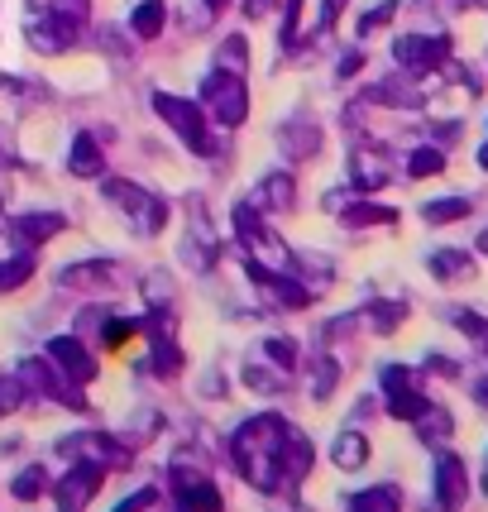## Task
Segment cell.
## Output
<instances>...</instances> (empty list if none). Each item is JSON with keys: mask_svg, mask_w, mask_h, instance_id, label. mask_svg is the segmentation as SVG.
I'll list each match as a JSON object with an SVG mask.
<instances>
[{"mask_svg": "<svg viewBox=\"0 0 488 512\" xmlns=\"http://www.w3.org/2000/svg\"><path fill=\"white\" fill-rule=\"evenodd\" d=\"M283 436H288V422L283 417H249V422L230 436V460L240 469L244 479L254 484L259 493H278L283 489Z\"/></svg>", "mask_w": 488, "mask_h": 512, "instance_id": "cell-1", "label": "cell"}, {"mask_svg": "<svg viewBox=\"0 0 488 512\" xmlns=\"http://www.w3.org/2000/svg\"><path fill=\"white\" fill-rule=\"evenodd\" d=\"M154 111L163 125H173L178 139L192 149L197 158H216L221 154V144H216V134H211V115L201 111V101H182V96H168V91H154Z\"/></svg>", "mask_w": 488, "mask_h": 512, "instance_id": "cell-2", "label": "cell"}, {"mask_svg": "<svg viewBox=\"0 0 488 512\" xmlns=\"http://www.w3.org/2000/svg\"><path fill=\"white\" fill-rule=\"evenodd\" d=\"M197 101H201V111L211 115L216 125H225V130L244 125V115H249V91H244V77L240 72H230V67H216V72L201 82Z\"/></svg>", "mask_w": 488, "mask_h": 512, "instance_id": "cell-3", "label": "cell"}, {"mask_svg": "<svg viewBox=\"0 0 488 512\" xmlns=\"http://www.w3.org/2000/svg\"><path fill=\"white\" fill-rule=\"evenodd\" d=\"M235 235H240V245L249 249V259L264 268H283V273H297V259H292V249L259 221V211L254 206H235Z\"/></svg>", "mask_w": 488, "mask_h": 512, "instance_id": "cell-4", "label": "cell"}, {"mask_svg": "<svg viewBox=\"0 0 488 512\" xmlns=\"http://www.w3.org/2000/svg\"><path fill=\"white\" fill-rule=\"evenodd\" d=\"M106 197L130 216V225L139 235H158L163 225H168V201L154 197L149 187H139V182H125V178H111L106 182Z\"/></svg>", "mask_w": 488, "mask_h": 512, "instance_id": "cell-5", "label": "cell"}, {"mask_svg": "<svg viewBox=\"0 0 488 512\" xmlns=\"http://www.w3.org/2000/svg\"><path fill=\"white\" fill-rule=\"evenodd\" d=\"M20 383H24V393H39V398H53V402H63V407H87V398H82V383H72L53 364V359H24L20 364Z\"/></svg>", "mask_w": 488, "mask_h": 512, "instance_id": "cell-6", "label": "cell"}, {"mask_svg": "<svg viewBox=\"0 0 488 512\" xmlns=\"http://www.w3.org/2000/svg\"><path fill=\"white\" fill-rule=\"evenodd\" d=\"M393 58L402 63V72L431 77V72H445V63H450V39L445 34H402L393 44Z\"/></svg>", "mask_w": 488, "mask_h": 512, "instance_id": "cell-7", "label": "cell"}, {"mask_svg": "<svg viewBox=\"0 0 488 512\" xmlns=\"http://www.w3.org/2000/svg\"><path fill=\"white\" fill-rule=\"evenodd\" d=\"M383 402H388V412L402 417V422H417L426 412L422 383H417L412 369H402V364H388V369H383Z\"/></svg>", "mask_w": 488, "mask_h": 512, "instance_id": "cell-8", "label": "cell"}, {"mask_svg": "<svg viewBox=\"0 0 488 512\" xmlns=\"http://www.w3.org/2000/svg\"><path fill=\"white\" fill-rule=\"evenodd\" d=\"M101 479H106V469H101V465H91V460H77V465H72L63 479L53 484L58 512H82V508L91 503V493L101 489Z\"/></svg>", "mask_w": 488, "mask_h": 512, "instance_id": "cell-9", "label": "cell"}, {"mask_svg": "<svg viewBox=\"0 0 488 512\" xmlns=\"http://www.w3.org/2000/svg\"><path fill=\"white\" fill-rule=\"evenodd\" d=\"M173 498H178V512H221V493L211 479H201L197 469L173 465Z\"/></svg>", "mask_w": 488, "mask_h": 512, "instance_id": "cell-10", "label": "cell"}, {"mask_svg": "<svg viewBox=\"0 0 488 512\" xmlns=\"http://www.w3.org/2000/svg\"><path fill=\"white\" fill-rule=\"evenodd\" d=\"M48 359H53L72 383L96 379V359H91V350L77 340V335H53V340H48Z\"/></svg>", "mask_w": 488, "mask_h": 512, "instance_id": "cell-11", "label": "cell"}, {"mask_svg": "<svg viewBox=\"0 0 488 512\" xmlns=\"http://www.w3.org/2000/svg\"><path fill=\"white\" fill-rule=\"evenodd\" d=\"M469 498V474L460 455H441L436 460V508L441 512H460Z\"/></svg>", "mask_w": 488, "mask_h": 512, "instance_id": "cell-12", "label": "cell"}, {"mask_svg": "<svg viewBox=\"0 0 488 512\" xmlns=\"http://www.w3.org/2000/svg\"><path fill=\"white\" fill-rule=\"evenodd\" d=\"M63 450H77V460H91V465H101L106 474L130 465V450L120 446L115 436H72Z\"/></svg>", "mask_w": 488, "mask_h": 512, "instance_id": "cell-13", "label": "cell"}, {"mask_svg": "<svg viewBox=\"0 0 488 512\" xmlns=\"http://www.w3.org/2000/svg\"><path fill=\"white\" fill-rule=\"evenodd\" d=\"M283 489H297L302 479L311 474V441L302 436V431H292L288 426V436H283Z\"/></svg>", "mask_w": 488, "mask_h": 512, "instance_id": "cell-14", "label": "cell"}, {"mask_svg": "<svg viewBox=\"0 0 488 512\" xmlns=\"http://www.w3.org/2000/svg\"><path fill=\"white\" fill-rule=\"evenodd\" d=\"M63 216L58 211H44V216H20V221L10 225V235L20 240L24 249H39V245H48L53 235H63Z\"/></svg>", "mask_w": 488, "mask_h": 512, "instance_id": "cell-15", "label": "cell"}, {"mask_svg": "<svg viewBox=\"0 0 488 512\" xmlns=\"http://www.w3.org/2000/svg\"><path fill=\"white\" fill-rule=\"evenodd\" d=\"M278 149L288 158H311L316 149H321V130L311 125L307 115H297V120H288L283 130H278Z\"/></svg>", "mask_w": 488, "mask_h": 512, "instance_id": "cell-16", "label": "cell"}, {"mask_svg": "<svg viewBox=\"0 0 488 512\" xmlns=\"http://www.w3.org/2000/svg\"><path fill=\"white\" fill-rule=\"evenodd\" d=\"M350 182H355L359 192H374L388 182V158L378 154V149H355L350 154Z\"/></svg>", "mask_w": 488, "mask_h": 512, "instance_id": "cell-17", "label": "cell"}, {"mask_svg": "<svg viewBox=\"0 0 488 512\" xmlns=\"http://www.w3.org/2000/svg\"><path fill=\"white\" fill-rule=\"evenodd\" d=\"M67 168H72L77 178H101V173H106V154L96 149L91 134H77V144H72V154H67Z\"/></svg>", "mask_w": 488, "mask_h": 512, "instance_id": "cell-18", "label": "cell"}, {"mask_svg": "<svg viewBox=\"0 0 488 512\" xmlns=\"http://www.w3.org/2000/svg\"><path fill=\"white\" fill-rule=\"evenodd\" d=\"M259 201H264L268 211H292V206H297V182H292L288 173H268V178L259 182Z\"/></svg>", "mask_w": 488, "mask_h": 512, "instance_id": "cell-19", "label": "cell"}, {"mask_svg": "<svg viewBox=\"0 0 488 512\" xmlns=\"http://www.w3.org/2000/svg\"><path fill=\"white\" fill-rule=\"evenodd\" d=\"M431 273L441 283H465V278H474V264H469L465 249H441V254H431Z\"/></svg>", "mask_w": 488, "mask_h": 512, "instance_id": "cell-20", "label": "cell"}, {"mask_svg": "<svg viewBox=\"0 0 488 512\" xmlns=\"http://www.w3.org/2000/svg\"><path fill=\"white\" fill-rule=\"evenodd\" d=\"M345 512H402V493L388 489V484H378V489L355 493V498L345 503Z\"/></svg>", "mask_w": 488, "mask_h": 512, "instance_id": "cell-21", "label": "cell"}, {"mask_svg": "<svg viewBox=\"0 0 488 512\" xmlns=\"http://www.w3.org/2000/svg\"><path fill=\"white\" fill-rule=\"evenodd\" d=\"M163 20H168L163 0H139V5H134V15H130L134 39H158V34H163Z\"/></svg>", "mask_w": 488, "mask_h": 512, "instance_id": "cell-22", "label": "cell"}, {"mask_svg": "<svg viewBox=\"0 0 488 512\" xmlns=\"http://www.w3.org/2000/svg\"><path fill=\"white\" fill-rule=\"evenodd\" d=\"M115 283V268L111 264H77L63 268V288H111Z\"/></svg>", "mask_w": 488, "mask_h": 512, "instance_id": "cell-23", "label": "cell"}, {"mask_svg": "<svg viewBox=\"0 0 488 512\" xmlns=\"http://www.w3.org/2000/svg\"><path fill=\"white\" fill-rule=\"evenodd\" d=\"M29 278H34V249L0 259V292H15L20 283H29Z\"/></svg>", "mask_w": 488, "mask_h": 512, "instance_id": "cell-24", "label": "cell"}, {"mask_svg": "<svg viewBox=\"0 0 488 512\" xmlns=\"http://www.w3.org/2000/svg\"><path fill=\"white\" fill-rule=\"evenodd\" d=\"M48 489H53V479H48L44 465H29L24 474H15V484H10V493H15L20 503H34V498H44Z\"/></svg>", "mask_w": 488, "mask_h": 512, "instance_id": "cell-25", "label": "cell"}, {"mask_svg": "<svg viewBox=\"0 0 488 512\" xmlns=\"http://www.w3.org/2000/svg\"><path fill=\"white\" fill-rule=\"evenodd\" d=\"M364 460H369V441H364L359 431L335 436V465H340V469H359Z\"/></svg>", "mask_w": 488, "mask_h": 512, "instance_id": "cell-26", "label": "cell"}, {"mask_svg": "<svg viewBox=\"0 0 488 512\" xmlns=\"http://www.w3.org/2000/svg\"><path fill=\"white\" fill-rule=\"evenodd\" d=\"M455 431V422H450V412H436V407H426L422 417H417V436H422L426 446H441L445 436Z\"/></svg>", "mask_w": 488, "mask_h": 512, "instance_id": "cell-27", "label": "cell"}, {"mask_svg": "<svg viewBox=\"0 0 488 512\" xmlns=\"http://www.w3.org/2000/svg\"><path fill=\"white\" fill-rule=\"evenodd\" d=\"M345 225H355V230H364V225H393L398 221V211L393 206H345V216H340Z\"/></svg>", "mask_w": 488, "mask_h": 512, "instance_id": "cell-28", "label": "cell"}, {"mask_svg": "<svg viewBox=\"0 0 488 512\" xmlns=\"http://www.w3.org/2000/svg\"><path fill=\"white\" fill-rule=\"evenodd\" d=\"M422 216L431 225H445V221H460V216H469V201L465 197H450V201H426Z\"/></svg>", "mask_w": 488, "mask_h": 512, "instance_id": "cell-29", "label": "cell"}, {"mask_svg": "<svg viewBox=\"0 0 488 512\" xmlns=\"http://www.w3.org/2000/svg\"><path fill=\"white\" fill-rule=\"evenodd\" d=\"M441 168H445V154H441V149H431V144L407 158V173H412V178H436Z\"/></svg>", "mask_w": 488, "mask_h": 512, "instance_id": "cell-30", "label": "cell"}, {"mask_svg": "<svg viewBox=\"0 0 488 512\" xmlns=\"http://www.w3.org/2000/svg\"><path fill=\"white\" fill-rule=\"evenodd\" d=\"M134 331H144V321H106V326H101V345H106V350H120Z\"/></svg>", "mask_w": 488, "mask_h": 512, "instance_id": "cell-31", "label": "cell"}, {"mask_svg": "<svg viewBox=\"0 0 488 512\" xmlns=\"http://www.w3.org/2000/svg\"><path fill=\"white\" fill-rule=\"evenodd\" d=\"M268 359L278 364V369H297V345H292L288 335H273V340H264Z\"/></svg>", "mask_w": 488, "mask_h": 512, "instance_id": "cell-32", "label": "cell"}, {"mask_svg": "<svg viewBox=\"0 0 488 512\" xmlns=\"http://www.w3.org/2000/svg\"><path fill=\"white\" fill-rule=\"evenodd\" d=\"M311 374H316V379H311V393H316V398H331L335 379H340V364H335V359H321Z\"/></svg>", "mask_w": 488, "mask_h": 512, "instance_id": "cell-33", "label": "cell"}, {"mask_svg": "<svg viewBox=\"0 0 488 512\" xmlns=\"http://www.w3.org/2000/svg\"><path fill=\"white\" fill-rule=\"evenodd\" d=\"M244 63H249V48H244V34H230L221 44V67H230V72H244Z\"/></svg>", "mask_w": 488, "mask_h": 512, "instance_id": "cell-34", "label": "cell"}, {"mask_svg": "<svg viewBox=\"0 0 488 512\" xmlns=\"http://www.w3.org/2000/svg\"><path fill=\"white\" fill-rule=\"evenodd\" d=\"M302 5H307V0H288V15H283V44H297V39H302Z\"/></svg>", "mask_w": 488, "mask_h": 512, "instance_id": "cell-35", "label": "cell"}, {"mask_svg": "<svg viewBox=\"0 0 488 512\" xmlns=\"http://www.w3.org/2000/svg\"><path fill=\"white\" fill-rule=\"evenodd\" d=\"M393 15H398V0H388V5H378V10H369V15L359 20V34L369 39V34H374V29H383V24L393 20Z\"/></svg>", "mask_w": 488, "mask_h": 512, "instance_id": "cell-36", "label": "cell"}, {"mask_svg": "<svg viewBox=\"0 0 488 512\" xmlns=\"http://www.w3.org/2000/svg\"><path fill=\"white\" fill-rule=\"evenodd\" d=\"M402 316H407V307H402V302H388V307H369V321H374L378 331H393Z\"/></svg>", "mask_w": 488, "mask_h": 512, "instance_id": "cell-37", "label": "cell"}, {"mask_svg": "<svg viewBox=\"0 0 488 512\" xmlns=\"http://www.w3.org/2000/svg\"><path fill=\"white\" fill-rule=\"evenodd\" d=\"M144 292H149L154 307H168V302H173V278H168V273H154V278L144 283Z\"/></svg>", "mask_w": 488, "mask_h": 512, "instance_id": "cell-38", "label": "cell"}, {"mask_svg": "<svg viewBox=\"0 0 488 512\" xmlns=\"http://www.w3.org/2000/svg\"><path fill=\"white\" fill-rule=\"evenodd\" d=\"M20 402H24V383L20 379H0V417L15 412Z\"/></svg>", "mask_w": 488, "mask_h": 512, "instance_id": "cell-39", "label": "cell"}, {"mask_svg": "<svg viewBox=\"0 0 488 512\" xmlns=\"http://www.w3.org/2000/svg\"><path fill=\"white\" fill-rule=\"evenodd\" d=\"M244 383H249L254 393H278V388H283V379H273V374H264V369H254V364L244 369Z\"/></svg>", "mask_w": 488, "mask_h": 512, "instance_id": "cell-40", "label": "cell"}, {"mask_svg": "<svg viewBox=\"0 0 488 512\" xmlns=\"http://www.w3.org/2000/svg\"><path fill=\"white\" fill-rule=\"evenodd\" d=\"M158 498H163L158 489H139V493H130V498H125V503H120L115 512H149V508L158 503Z\"/></svg>", "mask_w": 488, "mask_h": 512, "instance_id": "cell-41", "label": "cell"}, {"mask_svg": "<svg viewBox=\"0 0 488 512\" xmlns=\"http://www.w3.org/2000/svg\"><path fill=\"white\" fill-rule=\"evenodd\" d=\"M345 5H350V0H326V5H321V29H335V20H340Z\"/></svg>", "mask_w": 488, "mask_h": 512, "instance_id": "cell-42", "label": "cell"}, {"mask_svg": "<svg viewBox=\"0 0 488 512\" xmlns=\"http://www.w3.org/2000/svg\"><path fill=\"white\" fill-rule=\"evenodd\" d=\"M268 10H273V0H244V15L249 20H264Z\"/></svg>", "mask_w": 488, "mask_h": 512, "instance_id": "cell-43", "label": "cell"}, {"mask_svg": "<svg viewBox=\"0 0 488 512\" xmlns=\"http://www.w3.org/2000/svg\"><path fill=\"white\" fill-rule=\"evenodd\" d=\"M364 63V58H359V53H350V58H345V63H340V77H355V67Z\"/></svg>", "mask_w": 488, "mask_h": 512, "instance_id": "cell-44", "label": "cell"}, {"mask_svg": "<svg viewBox=\"0 0 488 512\" xmlns=\"http://www.w3.org/2000/svg\"><path fill=\"white\" fill-rule=\"evenodd\" d=\"M225 5H230V0H206V15H221Z\"/></svg>", "mask_w": 488, "mask_h": 512, "instance_id": "cell-45", "label": "cell"}, {"mask_svg": "<svg viewBox=\"0 0 488 512\" xmlns=\"http://www.w3.org/2000/svg\"><path fill=\"white\" fill-rule=\"evenodd\" d=\"M479 163H484V168H488V144H484V149H479Z\"/></svg>", "mask_w": 488, "mask_h": 512, "instance_id": "cell-46", "label": "cell"}, {"mask_svg": "<svg viewBox=\"0 0 488 512\" xmlns=\"http://www.w3.org/2000/svg\"><path fill=\"white\" fill-rule=\"evenodd\" d=\"M479 249H484V254H488V230H484V235H479Z\"/></svg>", "mask_w": 488, "mask_h": 512, "instance_id": "cell-47", "label": "cell"}, {"mask_svg": "<svg viewBox=\"0 0 488 512\" xmlns=\"http://www.w3.org/2000/svg\"><path fill=\"white\" fill-rule=\"evenodd\" d=\"M479 398H484V402H488V383H484V388H479Z\"/></svg>", "mask_w": 488, "mask_h": 512, "instance_id": "cell-48", "label": "cell"}, {"mask_svg": "<svg viewBox=\"0 0 488 512\" xmlns=\"http://www.w3.org/2000/svg\"><path fill=\"white\" fill-rule=\"evenodd\" d=\"M484 493H488V469H484Z\"/></svg>", "mask_w": 488, "mask_h": 512, "instance_id": "cell-49", "label": "cell"}, {"mask_svg": "<svg viewBox=\"0 0 488 512\" xmlns=\"http://www.w3.org/2000/svg\"><path fill=\"white\" fill-rule=\"evenodd\" d=\"M479 5H488V0H479Z\"/></svg>", "mask_w": 488, "mask_h": 512, "instance_id": "cell-50", "label": "cell"}]
</instances>
